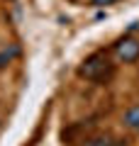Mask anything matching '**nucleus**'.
Segmentation results:
<instances>
[{"instance_id": "nucleus-3", "label": "nucleus", "mask_w": 139, "mask_h": 146, "mask_svg": "<svg viewBox=\"0 0 139 146\" xmlns=\"http://www.w3.org/2000/svg\"><path fill=\"white\" fill-rule=\"evenodd\" d=\"M122 122H124V127H129V129H134L139 134V105H134V107H129L124 112Z\"/></svg>"}, {"instance_id": "nucleus-1", "label": "nucleus", "mask_w": 139, "mask_h": 146, "mask_svg": "<svg viewBox=\"0 0 139 146\" xmlns=\"http://www.w3.org/2000/svg\"><path fill=\"white\" fill-rule=\"evenodd\" d=\"M78 76L83 80H90V83H110L115 78V63L110 61V56L105 51H95L90 56L83 58V63L78 66Z\"/></svg>"}, {"instance_id": "nucleus-7", "label": "nucleus", "mask_w": 139, "mask_h": 146, "mask_svg": "<svg viewBox=\"0 0 139 146\" xmlns=\"http://www.w3.org/2000/svg\"><path fill=\"white\" fill-rule=\"evenodd\" d=\"M137 27H139V22H137Z\"/></svg>"}, {"instance_id": "nucleus-4", "label": "nucleus", "mask_w": 139, "mask_h": 146, "mask_svg": "<svg viewBox=\"0 0 139 146\" xmlns=\"http://www.w3.org/2000/svg\"><path fill=\"white\" fill-rule=\"evenodd\" d=\"M83 146H112V139H110L108 134H98V136L86 139V144H83Z\"/></svg>"}, {"instance_id": "nucleus-6", "label": "nucleus", "mask_w": 139, "mask_h": 146, "mask_svg": "<svg viewBox=\"0 0 139 146\" xmlns=\"http://www.w3.org/2000/svg\"><path fill=\"white\" fill-rule=\"evenodd\" d=\"M112 3H117V0H90L93 7H108V5H112Z\"/></svg>"}, {"instance_id": "nucleus-2", "label": "nucleus", "mask_w": 139, "mask_h": 146, "mask_svg": "<svg viewBox=\"0 0 139 146\" xmlns=\"http://www.w3.org/2000/svg\"><path fill=\"white\" fill-rule=\"evenodd\" d=\"M112 51H115V56H117V61H122V63H134V61L139 58V39H137V36H132V34L120 36L117 42H115Z\"/></svg>"}, {"instance_id": "nucleus-5", "label": "nucleus", "mask_w": 139, "mask_h": 146, "mask_svg": "<svg viewBox=\"0 0 139 146\" xmlns=\"http://www.w3.org/2000/svg\"><path fill=\"white\" fill-rule=\"evenodd\" d=\"M17 54H20V49H17V46H10V49H3V51H0V68H5L7 63H10L12 58L17 56Z\"/></svg>"}]
</instances>
